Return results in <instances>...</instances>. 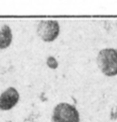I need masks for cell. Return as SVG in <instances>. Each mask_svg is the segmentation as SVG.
Listing matches in <instances>:
<instances>
[{
  "label": "cell",
  "instance_id": "cell-2",
  "mask_svg": "<svg viewBox=\"0 0 117 122\" xmlns=\"http://www.w3.org/2000/svg\"><path fill=\"white\" fill-rule=\"evenodd\" d=\"M79 113L74 105L61 102L54 108L51 122H79Z\"/></svg>",
  "mask_w": 117,
  "mask_h": 122
},
{
  "label": "cell",
  "instance_id": "cell-1",
  "mask_svg": "<svg viewBox=\"0 0 117 122\" xmlns=\"http://www.w3.org/2000/svg\"><path fill=\"white\" fill-rule=\"evenodd\" d=\"M97 65L100 70L107 77L117 75V50L106 48L99 52Z\"/></svg>",
  "mask_w": 117,
  "mask_h": 122
},
{
  "label": "cell",
  "instance_id": "cell-3",
  "mask_svg": "<svg viewBox=\"0 0 117 122\" xmlns=\"http://www.w3.org/2000/svg\"><path fill=\"white\" fill-rule=\"evenodd\" d=\"M37 34L45 42H54L58 38L60 27L56 20H41L37 26Z\"/></svg>",
  "mask_w": 117,
  "mask_h": 122
},
{
  "label": "cell",
  "instance_id": "cell-5",
  "mask_svg": "<svg viewBox=\"0 0 117 122\" xmlns=\"http://www.w3.org/2000/svg\"><path fill=\"white\" fill-rule=\"evenodd\" d=\"M13 40V34L11 27L4 25L0 29V50H5L11 46Z\"/></svg>",
  "mask_w": 117,
  "mask_h": 122
},
{
  "label": "cell",
  "instance_id": "cell-4",
  "mask_svg": "<svg viewBox=\"0 0 117 122\" xmlns=\"http://www.w3.org/2000/svg\"><path fill=\"white\" fill-rule=\"evenodd\" d=\"M19 101V93L14 87H9L0 95V110L12 109Z\"/></svg>",
  "mask_w": 117,
  "mask_h": 122
},
{
  "label": "cell",
  "instance_id": "cell-6",
  "mask_svg": "<svg viewBox=\"0 0 117 122\" xmlns=\"http://www.w3.org/2000/svg\"><path fill=\"white\" fill-rule=\"evenodd\" d=\"M47 65L51 69H56L57 66H58V63H57L56 60L55 59V57H48V59H47Z\"/></svg>",
  "mask_w": 117,
  "mask_h": 122
}]
</instances>
